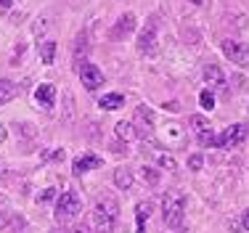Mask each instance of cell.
I'll use <instances>...</instances> for the list:
<instances>
[{
	"instance_id": "cell-1",
	"label": "cell",
	"mask_w": 249,
	"mask_h": 233,
	"mask_svg": "<svg viewBox=\"0 0 249 233\" xmlns=\"http://www.w3.org/2000/svg\"><path fill=\"white\" fill-rule=\"evenodd\" d=\"M93 220H96L98 233H111L117 220H120V204L111 196H101V199H96V207H93Z\"/></svg>"
},
{
	"instance_id": "cell-2",
	"label": "cell",
	"mask_w": 249,
	"mask_h": 233,
	"mask_svg": "<svg viewBox=\"0 0 249 233\" xmlns=\"http://www.w3.org/2000/svg\"><path fill=\"white\" fill-rule=\"evenodd\" d=\"M162 217L167 228H180L183 217H186V196L180 191H167L162 199Z\"/></svg>"
},
{
	"instance_id": "cell-3",
	"label": "cell",
	"mask_w": 249,
	"mask_h": 233,
	"mask_svg": "<svg viewBox=\"0 0 249 233\" xmlns=\"http://www.w3.org/2000/svg\"><path fill=\"white\" fill-rule=\"evenodd\" d=\"M82 210V201H80V196L74 194V191H64L61 196H58V201H56V223H69V220H74L77 215H80Z\"/></svg>"
},
{
	"instance_id": "cell-4",
	"label": "cell",
	"mask_w": 249,
	"mask_h": 233,
	"mask_svg": "<svg viewBox=\"0 0 249 233\" xmlns=\"http://www.w3.org/2000/svg\"><path fill=\"white\" fill-rule=\"evenodd\" d=\"M247 135H249V130H247V125H244V122L231 125V127H225L223 133L215 138V146H220V148L239 146V143H244V141H247Z\"/></svg>"
},
{
	"instance_id": "cell-5",
	"label": "cell",
	"mask_w": 249,
	"mask_h": 233,
	"mask_svg": "<svg viewBox=\"0 0 249 233\" xmlns=\"http://www.w3.org/2000/svg\"><path fill=\"white\" fill-rule=\"evenodd\" d=\"M223 53L231 58L233 64L249 69V45L239 43V40H223Z\"/></svg>"
},
{
	"instance_id": "cell-6",
	"label": "cell",
	"mask_w": 249,
	"mask_h": 233,
	"mask_svg": "<svg viewBox=\"0 0 249 233\" xmlns=\"http://www.w3.org/2000/svg\"><path fill=\"white\" fill-rule=\"evenodd\" d=\"M80 80H82V85H85L88 90H98V88L104 85V72H101L96 64L82 61L80 64Z\"/></svg>"
},
{
	"instance_id": "cell-7",
	"label": "cell",
	"mask_w": 249,
	"mask_h": 233,
	"mask_svg": "<svg viewBox=\"0 0 249 233\" xmlns=\"http://www.w3.org/2000/svg\"><path fill=\"white\" fill-rule=\"evenodd\" d=\"M191 125H194V133H196V138H199V146H204V148L215 146V135H212V127H210V122H207L204 117L201 114L191 117Z\"/></svg>"
},
{
	"instance_id": "cell-8",
	"label": "cell",
	"mask_w": 249,
	"mask_h": 233,
	"mask_svg": "<svg viewBox=\"0 0 249 233\" xmlns=\"http://www.w3.org/2000/svg\"><path fill=\"white\" fill-rule=\"evenodd\" d=\"M138 51L146 53V56H151L157 51V27L154 24H146V29L138 35Z\"/></svg>"
},
{
	"instance_id": "cell-9",
	"label": "cell",
	"mask_w": 249,
	"mask_h": 233,
	"mask_svg": "<svg viewBox=\"0 0 249 233\" xmlns=\"http://www.w3.org/2000/svg\"><path fill=\"white\" fill-rule=\"evenodd\" d=\"M101 162H104V159L96 157V154H82V157L74 159L72 172H74V175H85L88 170H93V167H101Z\"/></svg>"
},
{
	"instance_id": "cell-10",
	"label": "cell",
	"mask_w": 249,
	"mask_h": 233,
	"mask_svg": "<svg viewBox=\"0 0 249 233\" xmlns=\"http://www.w3.org/2000/svg\"><path fill=\"white\" fill-rule=\"evenodd\" d=\"M135 29V16L133 14H124L120 16V21L114 24V29H111V40H122V37H127L130 32Z\"/></svg>"
},
{
	"instance_id": "cell-11",
	"label": "cell",
	"mask_w": 249,
	"mask_h": 233,
	"mask_svg": "<svg viewBox=\"0 0 249 233\" xmlns=\"http://www.w3.org/2000/svg\"><path fill=\"white\" fill-rule=\"evenodd\" d=\"M35 101H37L43 109H51L53 106V101H56V88L51 85V82H43V85L35 90Z\"/></svg>"
},
{
	"instance_id": "cell-12",
	"label": "cell",
	"mask_w": 249,
	"mask_h": 233,
	"mask_svg": "<svg viewBox=\"0 0 249 233\" xmlns=\"http://www.w3.org/2000/svg\"><path fill=\"white\" fill-rule=\"evenodd\" d=\"M204 80L210 82L212 88H225V74L217 64H207L204 67Z\"/></svg>"
},
{
	"instance_id": "cell-13",
	"label": "cell",
	"mask_w": 249,
	"mask_h": 233,
	"mask_svg": "<svg viewBox=\"0 0 249 233\" xmlns=\"http://www.w3.org/2000/svg\"><path fill=\"white\" fill-rule=\"evenodd\" d=\"M151 201H141L138 207H135V220H138V231L135 233H146V220H149V215H151Z\"/></svg>"
},
{
	"instance_id": "cell-14",
	"label": "cell",
	"mask_w": 249,
	"mask_h": 233,
	"mask_svg": "<svg viewBox=\"0 0 249 233\" xmlns=\"http://www.w3.org/2000/svg\"><path fill=\"white\" fill-rule=\"evenodd\" d=\"M98 106L106 111H114V109H120V106H124V95L122 93H106L104 98L98 101Z\"/></svg>"
},
{
	"instance_id": "cell-15",
	"label": "cell",
	"mask_w": 249,
	"mask_h": 233,
	"mask_svg": "<svg viewBox=\"0 0 249 233\" xmlns=\"http://www.w3.org/2000/svg\"><path fill=\"white\" fill-rule=\"evenodd\" d=\"M114 186L120 191H130L133 188V172L120 167V170H114Z\"/></svg>"
},
{
	"instance_id": "cell-16",
	"label": "cell",
	"mask_w": 249,
	"mask_h": 233,
	"mask_svg": "<svg viewBox=\"0 0 249 233\" xmlns=\"http://www.w3.org/2000/svg\"><path fill=\"white\" fill-rule=\"evenodd\" d=\"M16 93H19V85H14L11 80H0V106L14 101Z\"/></svg>"
},
{
	"instance_id": "cell-17",
	"label": "cell",
	"mask_w": 249,
	"mask_h": 233,
	"mask_svg": "<svg viewBox=\"0 0 249 233\" xmlns=\"http://www.w3.org/2000/svg\"><path fill=\"white\" fill-rule=\"evenodd\" d=\"M40 58H43V64H53V58H56V43L53 40L40 45Z\"/></svg>"
},
{
	"instance_id": "cell-18",
	"label": "cell",
	"mask_w": 249,
	"mask_h": 233,
	"mask_svg": "<svg viewBox=\"0 0 249 233\" xmlns=\"http://www.w3.org/2000/svg\"><path fill=\"white\" fill-rule=\"evenodd\" d=\"M199 104H201V109L212 111V109H215V95H212L210 90H201L199 93Z\"/></svg>"
},
{
	"instance_id": "cell-19",
	"label": "cell",
	"mask_w": 249,
	"mask_h": 233,
	"mask_svg": "<svg viewBox=\"0 0 249 233\" xmlns=\"http://www.w3.org/2000/svg\"><path fill=\"white\" fill-rule=\"evenodd\" d=\"M117 135H120V138H133V135H135L133 125H130V122H120V125H117Z\"/></svg>"
},
{
	"instance_id": "cell-20",
	"label": "cell",
	"mask_w": 249,
	"mask_h": 233,
	"mask_svg": "<svg viewBox=\"0 0 249 233\" xmlns=\"http://www.w3.org/2000/svg\"><path fill=\"white\" fill-rule=\"evenodd\" d=\"M143 180L149 183V186H157V183H159V172L154 170V167H143Z\"/></svg>"
},
{
	"instance_id": "cell-21",
	"label": "cell",
	"mask_w": 249,
	"mask_h": 233,
	"mask_svg": "<svg viewBox=\"0 0 249 233\" xmlns=\"http://www.w3.org/2000/svg\"><path fill=\"white\" fill-rule=\"evenodd\" d=\"M159 167H164V170H175V159L170 157V154H159Z\"/></svg>"
},
{
	"instance_id": "cell-22",
	"label": "cell",
	"mask_w": 249,
	"mask_h": 233,
	"mask_svg": "<svg viewBox=\"0 0 249 233\" xmlns=\"http://www.w3.org/2000/svg\"><path fill=\"white\" fill-rule=\"evenodd\" d=\"M201 164H204V159H201L199 154H194V157L188 159V167H191V170H201Z\"/></svg>"
},
{
	"instance_id": "cell-23",
	"label": "cell",
	"mask_w": 249,
	"mask_h": 233,
	"mask_svg": "<svg viewBox=\"0 0 249 233\" xmlns=\"http://www.w3.org/2000/svg\"><path fill=\"white\" fill-rule=\"evenodd\" d=\"M51 199H53V188H45L43 194L37 196V201H51Z\"/></svg>"
},
{
	"instance_id": "cell-24",
	"label": "cell",
	"mask_w": 249,
	"mask_h": 233,
	"mask_svg": "<svg viewBox=\"0 0 249 233\" xmlns=\"http://www.w3.org/2000/svg\"><path fill=\"white\" fill-rule=\"evenodd\" d=\"M164 106H167L170 111H178V109H180V104H178V101H170V104H164Z\"/></svg>"
},
{
	"instance_id": "cell-25",
	"label": "cell",
	"mask_w": 249,
	"mask_h": 233,
	"mask_svg": "<svg viewBox=\"0 0 249 233\" xmlns=\"http://www.w3.org/2000/svg\"><path fill=\"white\" fill-rule=\"evenodd\" d=\"M241 225H244V231H249V210L244 212V217H241Z\"/></svg>"
},
{
	"instance_id": "cell-26",
	"label": "cell",
	"mask_w": 249,
	"mask_h": 233,
	"mask_svg": "<svg viewBox=\"0 0 249 233\" xmlns=\"http://www.w3.org/2000/svg\"><path fill=\"white\" fill-rule=\"evenodd\" d=\"M69 233H90V231H88L85 225H77V228H72V231H69Z\"/></svg>"
},
{
	"instance_id": "cell-27",
	"label": "cell",
	"mask_w": 249,
	"mask_h": 233,
	"mask_svg": "<svg viewBox=\"0 0 249 233\" xmlns=\"http://www.w3.org/2000/svg\"><path fill=\"white\" fill-rule=\"evenodd\" d=\"M11 3H14V0H0V8H11Z\"/></svg>"
},
{
	"instance_id": "cell-28",
	"label": "cell",
	"mask_w": 249,
	"mask_h": 233,
	"mask_svg": "<svg viewBox=\"0 0 249 233\" xmlns=\"http://www.w3.org/2000/svg\"><path fill=\"white\" fill-rule=\"evenodd\" d=\"M5 138H8V133H5V127L0 125V141H5Z\"/></svg>"
},
{
	"instance_id": "cell-29",
	"label": "cell",
	"mask_w": 249,
	"mask_h": 233,
	"mask_svg": "<svg viewBox=\"0 0 249 233\" xmlns=\"http://www.w3.org/2000/svg\"><path fill=\"white\" fill-rule=\"evenodd\" d=\"M188 3H194V5H201V3H204V0H188Z\"/></svg>"
}]
</instances>
